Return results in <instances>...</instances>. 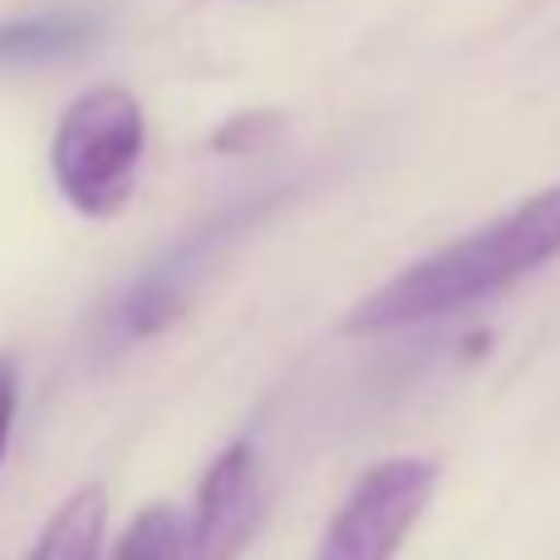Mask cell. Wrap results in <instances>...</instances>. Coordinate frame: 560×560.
<instances>
[{
    "label": "cell",
    "instance_id": "cell-1",
    "mask_svg": "<svg viewBox=\"0 0 560 560\" xmlns=\"http://www.w3.org/2000/svg\"><path fill=\"white\" fill-rule=\"evenodd\" d=\"M556 252H560V183L536 192L516 212H506L502 222L443 246L428 261L394 276L388 285H378L374 295H364L349 310L345 329L349 335H388V329L453 315V310L472 305V300L506 290L512 280L541 271Z\"/></svg>",
    "mask_w": 560,
    "mask_h": 560
},
{
    "label": "cell",
    "instance_id": "cell-2",
    "mask_svg": "<svg viewBox=\"0 0 560 560\" xmlns=\"http://www.w3.org/2000/svg\"><path fill=\"white\" fill-rule=\"evenodd\" d=\"M55 183L74 212L114 217L133 197L138 163H143V108L128 89L104 84L65 108L55 128Z\"/></svg>",
    "mask_w": 560,
    "mask_h": 560
},
{
    "label": "cell",
    "instance_id": "cell-3",
    "mask_svg": "<svg viewBox=\"0 0 560 560\" xmlns=\"http://www.w3.org/2000/svg\"><path fill=\"white\" fill-rule=\"evenodd\" d=\"M438 467L423 457H388L354 482L349 502L329 522L315 560H394L433 497Z\"/></svg>",
    "mask_w": 560,
    "mask_h": 560
},
{
    "label": "cell",
    "instance_id": "cell-4",
    "mask_svg": "<svg viewBox=\"0 0 560 560\" xmlns=\"http://www.w3.org/2000/svg\"><path fill=\"white\" fill-rule=\"evenodd\" d=\"M261 526V467L252 443H232L212 463L197 492V516L187 532L192 560H236Z\"/></svg>",
    "mask_w": 560,
    "mask_h": 560
},
{
    "label": "cell",
    "instance_id": "cell-5",
    "mask_svg": "<svg viewBox=\"0 0 560 560\" xmlns=\"http://www.w3.org/2000/svg\"><path fill=\"white\" fill-rule=\"evenodd\" d=\"M98 39V15L84 10H49V15L5 20L0 25V65H55L84 55Z\"/></svg>",
    "mask_w": 560,
    "mask_h": 560
},
{
    "label": "cell",
    "instance_id": "cell-6",
    "mask_svg": "<svg viewBox=\"0 0 560 560\" xmlns=\"http://www.w3.org/2000/svg\"><path fill=\"white\" fill-rule=\"evenodd\" d=\"M104 516H108L104 487H84V492H74L55 516H49V526L39 532L35 551L25 560H98Z\"/></svg>",
    "mask_w": 560,
    "mask_h": 560
},
{
    "label": "cell",
    "instance_id": "cell-7",
    "mask_svg": "<svg viewBox=\"0 0 560 560\" xmlns=\"http://www.w3.org/2000/svg\"><path fill=\"white\" fill-rule=\"evenodd\" d=\"M187 556V526L177 522L173 506H148L124 532L114 560H183Z\"/></svg>",
    "mask_w": 560,
    "mask_h": 560
},
{
    "label": "cell",
    "instance_id": "cell-8",
    "mask_svg": "<svg viewBox=\"0 0 560 560\" xmlns=\"http://www.w3.org/2000/svg\"><path fill=\"white\" fill-rule=\"evenodd\" d=\"M10 423H15V364L0 359V457H5Z\"/></svg>",
    "mask_w": 560,
    "mask_h": 560
}]
</instances>
